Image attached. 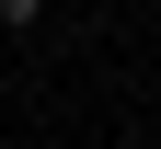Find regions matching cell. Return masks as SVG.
<instances>
[{
	"instance_id": "6da1fadb",
	"label": "cell",
	"mask_w": 161,
	"mask_h": 149,
	"mask_svg": "<svg viewBox=\"0 0 161 149\" xmlns=\"http://www.w3.org/2000/svg\"><path fill=\"white\" fill-rule=\"evenodd\" d=\"M46 12H58V0H0V35H35Z\"/></svg>"
}]
</instances>
